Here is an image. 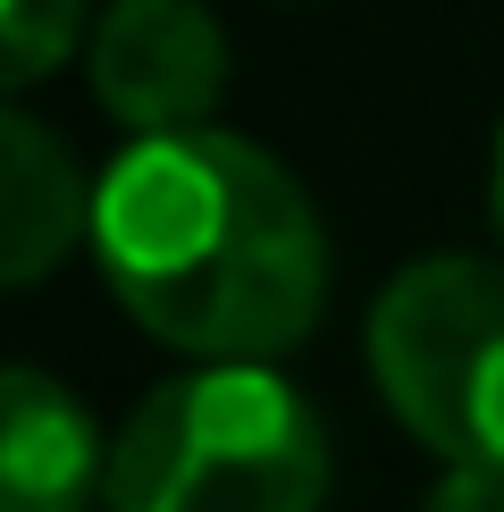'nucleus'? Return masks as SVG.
Here are the masks:
<instances>
[{
	"label": "nucleus",
	"instance_id": "1",
	"mask_svg": "<svg viewBox=\"0 0 504 512\" xmlns=\"http://www.w3.org/2000/svg\"><path fill=\"white\" fill-rule=\"evenodd\" d=\"M93 252L110 294L160 345L269 361L303 345L328 303V236L303 185L244 135H143L93 194Z\"/></svg>",
	"mask_w": 504,
	"mask_h": 512
},
{
	"label": "nucleus",
	"instance_id": "2",
	"mask_svg": "<svg viewBox=\"0 0 504 512\" xmlns=\"http://www.w3.org/2000/svg\"><path fill=\"white\" fill-rule=\"evenodd\" d=\"M110 512H320L328 429L261 361L152 387L110 445Z\"/></svg>",
	"mask_w": 504,
	"mask_h": 512
},
{
	"label": "nucleus",
	"instance_id": "3",
	"mask_svg": "<svg viewBox=\"0 0 504 512\" xmlns=\"http://www.w3.org/2000/svg\"><path fill=\"white\" fill-rule=\"evenodd\" d=\"M370 378L454 471H504V269L429 252L370 303Z\"/></svg>",
	"mask_w": 504,
	"mask_h": 512
},
{
	"label": "nucleus",
	"instance_id": "4",
	"mask_svg": "<svg viewBox=\"0 0 504 512\" xmlns=\"http://www.w3.org/2000/svg\"><path fill=\"white\" fill-rule=\"evenodd\" d=\"M227 84V34L202 0H110L93 34V93L118 126L194 135Z\"/></svg>",
	"mask_w": 504,
	"mask_h": 512
},
{
	"label": "nucleus",
	"instance_id": "5",
	"mask_svg": "<svg viewBox=\"0 0 504 512\" xmlns=\"http://www.w3.org/2000/svg\"><path fill=\"white\" fill-rule=\"evenodd\" d=\"M110 479L93 454V420L84 403L17 361L0 378V512H84V496Z\"/></svg>",
	"mask_w": 504,
	"mask_h": 512
},
{
	"label": "nucleus",
	"instance_id": "6",
	"mask_svg": "<svg viewBox=\"0 0 504 512\" xmlns=\"http://www.w3.org/2000/svg\"><path fill=\"white\" fill-rule=\"evenodd\" d=\"M0 277L9 286H34L51 277V261L76 244L84 194H76V160L51 143V126L26 110H0Z\"/></svg>",
	"mask_w": 504,
	"mask_h": 512
},
{
	"label": "nucleus",
	"instance_id": "7",
	"mask_svg": "<svg viewBox=\"0 0 504 512\" xmlns=\"http://www.w3.org/2000/svg\"><path fill=\"white\" fill-rule=\"evenodd\" d=\"M84 34V0H0V59L9 84H42Z\"/></svg>",
	"mask_w": 504,
	"mask_h": 512
},
{
	"label": "nucleus",
	"instance_id": "8",
	"mask_svg": "<svg viewBox=\"0 0 504 512\" xmlns=\"http://www.w3.org/2000/svg\"><path fill=\"white\" fill-rule=\"evenodd\" d=\"M420 512H504V471H446Z\"/></svg>",
	"mask_w": 504,
	"mask_h": 512
},
{
	"label": "nucleus",
	"instance_id": "9",
	"mask_svg": "<svg viewBox=\"0 0 504 512\" xmlns=\"http://www.w3.org/2000/svg\"><path fill=\"white\" fill-rule=\"evenodd\" d=\"M488 194H496V227H504V135H496V177H488Z\"/></svg>",
	"mask_w": 504,
	"mask_h": 512
}]
</instances>
